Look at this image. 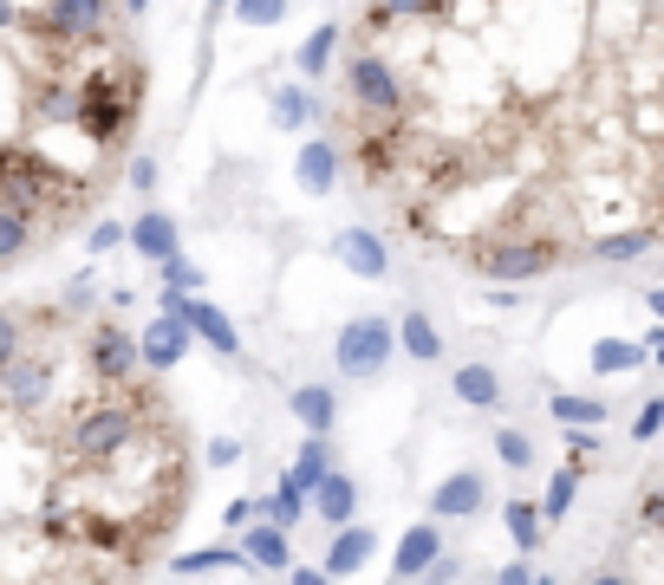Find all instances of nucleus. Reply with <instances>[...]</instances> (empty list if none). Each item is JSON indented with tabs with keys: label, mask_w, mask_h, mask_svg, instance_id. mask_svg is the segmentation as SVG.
I'll use <instances>...</instances> for the list:
<instances>
[{
	"label": "nucleus",
	"mask_w": 664,
	"mask_h": 585,
	"mask_svg": "<svg viewBox=\"0 0 664 585\" xmlns=\"http://www.w3.org/2000/svg\"><path fill=\"white\" fill-rule=\"evenodd\" d=\"M78 131L91 137V144H124V131L138 124V104H144V73L124 59V66H98V73L78 85Z\"/></svg>",
	"instance_id": "1"
},
{
	"label": "nucleus",
	"mask_w": 664,
	"mask_h": 585,
	"mask_svg": "<svg viewBox=\"0 0 664 585\" xmlns=\"http://www.w3.org/2000/svg\"><path fill=\"white\" fill-rule=\"evenodd\" d=\"M144 404H156L150 390H124V397H98V404H78L73 423V462L85 468H105L111 455H124L138 423H144Z\"/></svg>",
	"instance_id": "2"
},
{
	"label": "nucleus",
	"mask_w": 664,
	"mask_h": 585,
	"mask_svg": "<svg viewBox=\"0 0 664 585\" xmlns=\"http://www.w3.org/2000/svg\"><path fill=\"white\" fill-rule=\"evenodd\" d=\"M391 352H404V339H398L391 319H352V325L339 332V345H333L339 377H352V384H371L378 371L391 365Z\"/></svg>",
	"instance_id": "3"
},
{
	"label": "nucleus",
	"mask_w": 664,
	"mask_h": 585,
	"mask_svg": "<svg viewBox=\"0 0 664 585\" xmlns=\"http://www.w3.org/2000/svg\"><path fill=\"white\" fill-rule=\"evenodd\" d=\"M346 91H352V104H359L366 118H398V111L411 104V85L398 78V66H391L384 53H366V46H359V59L346 66Z\"/></svg>",
	"instance_id": "4"
},
{
	"label": "nucleus",
	"mask_w": 664,
	"mask_h": 585,
	"mask_svg": "<svg viewBox=\"0 0 664 585\" xmlns=\"http://www.w3.org/2000/svg\"><path fill=\"white\" fill-rule=\"evenodd\" d=\"M26 26H40L46 40H66V46H98V40H111V0H40V13Z\"/></svg>",
	"instance_id": "5"
},
{
	"label": "nucleus",
	"mask_w": 664,
	"mask_h": 585,
	"mask_svg": "<svg viewBox=\"0 0 664 585\" xmlns=\"http://www.w3.org/2000/svg\"><path fill=\"white\" fill-rule=\"evenodd\" d=\"M554 261H560V247L547 241V234H521V241H496V247H482L476 254V274H489V280H541V274H554Z\"/></svg>",
	"instance_id": "6"
},
{
	"label": "nucleus",
	"mask_w": 664,
	"mask_h": 585,
	"mask_svg": "<svg viewBox=\"0 0 664 585\" xmlns=\"http://www.w3.org/2000/svg\"><path fill=\"white\" fill-rule=\"evenodd\" d=\"M85 352H91V371H98L105 384H131L138 365H144V339H131L124 325H98Z\"/></svg>",
	"instance_id": "7"
},
{
	"label": "nucleus",
	"mask_w": 664,
	"mask_h": 585,
	"mask_svg": "<svg viewBox=\"0 0 664 585\" xmlns=\"http://www.w3.org/2000/svg\"><path fill=\"white\" fill-rule=\"evenodd\" d=\"M46 397H53V358L46 352H20L7 365V404L13 410H40Z\"/></svg>",
	"instance_id": "8"
},
{
	"label": "nucleus",
	"mask_w": 664,
	"mask_h": 585,
	"mask_svg": "<svg viewBox=\"0 0 664 585\" xmlns=\"http://www.w3.org/2000/svg\"><path fill=\"white\" fill-rule=\"evenodd\" d=\"M189 339H196V325L189 319H176V312H156V325L144 332V371H176L183 365V352H189Z\"/></svg>",
	"instance_id": "9"
},
{
	"label": "nucleus",
	"mask_w": 664,
	"mask_h": 585,
	"mask_svg": "<svg viewBox=\"0 0 664 585\" xmlns=\"http://www.w3.org/2000/svg\"><path fill=\"white\" fill-rule=\"evenodd\" d=\"M482 501H489V482H482L476 468H456V475H443V482H437L431 514H437V520H469Z\"/></svg>",
	"instance_id": "10"
},
{
	"label": "nucleus",
	"mask_w": 664,
	"mask_h": 585,
	"mask_svg": "<svg viewBox=\"0 0 664 585\" xmlns=\"http://www.w3.org/2000/svg\"><path fill=\"white\" fill-rule=\"evenodd\" d=\"M333 254L352 267V274H366V280H384L391 274V247L371 234V228H339V241H333Z\"/></svg>",
	"instance_id": "11"
},
{
	"label": "nucleus",
	"mask_w": 664,
	"mask_h": 585,
	"mask_svg": "<svg viewBox=\"0 0 664 585\" xmlns=\"http://www.w3.org/2000/svg\"><path fill=\"white\" fill-rule=\"evenodd\" d=\"M443 560V533H437V520H417L404 540H398V560H391V573L398 580H424L431 566Z\"/></svg>",
	"instance_id": "12"
},
{
	"label": "nucleus",
	"mask_w": 664,
	"mask_h": 585,
	"mask_svg": "<svg viewBox=\"0 0 664 585\" xmlns=\"http://www.w3.org/2000/svg\"><path fill=\"white\" fill-rule=\"evenodd\" d=\"M294 176H300V189H306V196H333V183H339V144H326V137L300 144Z\"/></svg>",
	"instance_id": "13"
},
{
	"label": "nucleus",
	"mask_w": 664,
	"mask_h": 585,
	"mask_svg": "<svg viewBox=\"0 0 664 585\" xmlns=\"http://www.w3.org/2000/svg\"><path fill=\"white\" fill-rule=\"evenodd\" d=\"M287 410L300 417V430H313V437H333V417H339V397H333V384H294Z\"/></svg>",
	"instance_id": "14"
},
{
	"label": "nucleus",
	"mask_w": 664,
	"mask_h": 585,
	"mask_svg": "<svg viewBox=\"0 0 664 585\" xmlns=\"http://www.w3.org/2000/svg\"><path fill=\"white\" fill-rule=\"evenodd\" d=\"M189 325H196V339H209V352L221 358H241V332L228 325V312H221L216 299H189V312H183Z\"/></svg>",
	"instance_id": "15"
},
{
	"label": "nucleus",
	"mask_w": 664,
	"mask_h": 585,
	"mask_svg": "<svg viewBox=\"0 0 664 585\" xmlns=\"http://www.w3.org/2000/svg\"><path fill=\"white\" fill-rule=\"evenodd\" d=\"M313 514H319L326 527H352V514H359V482L333 468V475L313 488Z\"/></svg>",
	"instance_id": "16"
},
{
	"label": "nucleus",
	"mask_w": 664,
	"mask_h": 585,
	"mask_svg": "<svg viewBox=\"0 0 664 585\" xmlns=\"http://www.w3.org/2000/svg\"><path fill=\"white\" fill-rule=\"evenodd\" d=\"M371 553H378V533L371 527H339V540L326 547V573L333 580H346V573H359Z\"/></svg>",
	"instance_id": "17"
},
{
	"label": "nucleus",
	"mask_w": 664,
	"mask_h": 585,
	"mask_svg": "<svg viewBox=\"0 0 664 585\" xmlns=\"http://www.w3.org/2000/svg\"><path fill=\"white\" fill-rule=\"evenodd\" d=\"M241 547H248V560H254V566H268V573H294V566H287V560H294V553H287V527L254 520V527L241 533Z\"/></svg>",
	"instance_id": "18"
},
{
	"label": "nucleus",
	"mask_w": 664,
	"mask_h": 585,
	"mask_svg": "<svg viewBox=\"0 0 664 585\" xmlns=\"http://www.w3.org/2000/svg\"><path fill=\"white\" fill-rule=\"evenodd\" d=\"M449 390L469 404V410H502V377L489 365H462L456 377H449Z\"/></svg>",
	"instance_id": "19"
},
{
	"label": "nucleus",
	"mask_w": 664,
	"mask_h": 585,
	"mask_svg": "<svg viewBox=\"0 0 664 585\" xmlns=\"http://www.w3.org/2000/svg\"><path fill=\"white\" fill-rule=\"evenodd\" d=\"M131 247H138L144 261H156V267H163V261L176 254V221L156 216V209H150V216H138V221H131Z\"/></svg>",
	"instance_id": "20"
},
{
	"label": "nucleus",
	"mask_w": 664,
	"mask_h": 585,
	"mask_svg": "<svg viewBox=\"0 0 664 585\" xmlns=\"http://www.w3.org/2000/svg\"><path fill=\"white\" fill-rule=\"evenodd\" d=\"M398 339H404V352H411L417 365L443 358V332H437V319H431V312H417V306H411V312L398 319Z\"/></svg>",
	"instance_id": "21"
},
{
	"label": "nucleus",
	"mask_w": 664,
	"mask_h": 585,
	"mask_svg": "<svg viewBox=\"0 0 664 585\" xmlns=\"http://www.w3.org/2000/svg\"><path fill=\"white\" fill-rule=\"evenodd\" d=\"M313 118H319V98H313L306 85H281V91H274V124H281V131H306Z\"/></svg>",
	"instance_id": "22"
},
{
	"label": "nucleus",
	"mask_w": 664,
	"mask_h": 585,
	"mask_svg": "<svg viewBox=\"0 0 664 585\" xmlns=\"http://www.w3.org/2000/svg\"><path fill=\"white\" fill-rule=\"evenodd\" d=\"M502 527H509V540H515L521 553H534L541 547V527H547V508L541 501H509L502 508Z\"/></svg>",
	"instance_id": "23"
},
{
	"label": "nucleus",
	"mask_w": 664,
	"mask_h": 585,
	"mask_svg": "<svg viewBox=\"0 0 664 585\" xmlns=\"http://www.w3.org/2000/svg\"><path fill=\"white\" fill-rule=\"evenodd\" d=\"M652 247H658L652 228H619V234H599V241H592L599 261H639V254H652Z\"/></svg>",
	"instance_id": "24"
},
{
	"label": "nucleus",
	"mask_w": 664,
	"mask_h": 585,
	"mask_svg": "<svg viewBox=\"0 0 664 585\" xmlns=\"http://www.w3.org/2000/svg\"><path fill=\"white\" fill-rule=\"evenodd\" d=\"M216 566H254L248 560V547H196V553H183V560H170V573H216Z\"/></svg>",
	"instance_id": "25"
},
{
	"label": "nucleus",
	"mask_w": 664,
	"mask_h": 585,
	"mask_svg": "<svg viewBox=\"0 0 664 585\" xmlns=\"http://www.w3.org/2000/svg\"><path fill=\"white\" fill-rule=\"evenodd\" d=\"M645 365V345H632V339H599L592 345V371L599 377H619V371H639Z\"/></svg>",
	"instance_id": "26"
},
{
	"label": "nucleus",
	"mask_w": 664,
	"mask_h": 585,
	"mask_svg": "<svg viewBox=\"0 0 664 585\" xmlns=\"http://www.w3.org/2000/svg\"><path fill=\"white\" fill-rule=\"evenodd\" d=\"M294 475L306 488H319V482L333 475V437H313V430H306V442H300V455H294Z\"/></svg>",
	"instance_id": "27"
},
{
	"label": "nucleus",
	"mask_w": 664,
	"mask_h": 585,
	"mask_svg": "<svg viewBox=\"0 0 664 585\" xmlns=\"http://www.w3.org/2000/svg\"><path fill=\"white\" fill-rule=\"evenodd\" d=\"M333 53H339V26H313V40H300L294 66H300L306 78H319L326 66H333Z\"/></svg>",
	"instance_id": "28"
},
{
	"label": "nucleus",
	"mask_w": 664,
	"mask_h": 585,
	"mask_svg": "<svg viewBox=\"0 0 664 585\" xmlns=\"http://www.w3.org/2000/svg\"><path fill=\"white\" fill-rule=\"evenodd\" d=\"M547 417H554L560 430H574V423H592V430H599V423H606V404H599V397H574V390H560V397L547 404Z\"/></svg>",
	"instance_id": "29"
},
{
	"label": "nucleus",
	"mask_w": 664,
	"mask_h": 585,
	"mask_svg": "<svg viewBox=\"0 0 664 585\" xmlns=\"http://www.w3.org/2000/svg\"><path fill=\"white\" fill-rule=\"evenodd\" d=\"M580 475H587V468H574V462H567V468H560V475L547 482V495H541V508H547V520H567V514H574V495H580Z\"/></svg>",
	"instance_id": "30"
},
{
	"label": "nucleus",
	"mask_w": 664,
	"mask_h": 585,
	"mask_svg": "<svg viewBox=\"0 0 664 585\" xmlns=\"http://www.w3.org/2000/svg\"><path fill=\"white\" fill-rule=\"evenodd\" d=\"M26 234H33V216L13 209V202H0V261H20L26 254Z\"/></svg>",
	"instance_id": "31"
},
{
	"label": "nucleus",
	"mask_w": 664,
	"mask_h": 585,
	"mask_svg": "<svg viewBox=\"0 0 664 585\" xmlns=\"http://www.w3.org/2000/svg\"><path fill=\"white\" fill-rule=\"evenodd\" d=\"M235 20L241 26H274V20H287V0H235Z\"/></svg>",
	"instance_id": "32"
},
{
	"label": "nucleus",
	"mask_w": 664,
	"mask_h": 585,
	"mask_svg": "<svg viewBox=\"0 0 664 585\" xmlns=\"http://www.w3.org/2000/svg\"><path fill=\"white\" fill-rule=\"evenodd\" d=\"M496 455H502L509 468H527V462H534V442H527V430H496Z\"/></svg>",
	"instance_id": "33"
},
{
	"label": "nucleus",
	"mask_w": 664,
	"mask_h": 585,
	"mask_svg": "<svg viewBox=\"0 0 664 585\" xmlns=\"http://www.w3.org/2000/svg\"><path fill=\"white\" fill-rule=\"evenodd\" d=\"M592 455H599V437H592V423H574V430H567V462H574V468H587Z\"/></svg>",
	"instance_id": "34"
},
{
	"label": "nucleus",
	"mask_w": 664,
	"mask_h": 585,
	"mask_svg": "<svg viewBox=\"0 0 664 585\" xmlns=\"http://www.w3.org/2000/svg\"><path fill=\"white\" fill-rule=\"evenodd\" d=\"M163 287H203V267H196V261H183V254H170V261H163Z\"/></svg>",
	"instance_id": "35"
},
{
	"label": "nucleus",
	"mask_w": 664,
	"mask_h": 585,
	"mask_svg": "<svg viewBox=\"0 0 664 585\" xmlns=\"http://www.w3.org/2000/svg\"><path fill=\"white\" fill-rule=\"evenodd\" d=\"M658 430H664V397H645V404H639V417H632V437L652 442Z\"/></svg>",
	"instance_id": "36"
},
{
	"label": "nucleus",
	"mask_w": 664,
	"mask_h": 585,
	"mask_svg": "<svg viewBox=\"0 0 664 585\" xmlns=\"http://www.w3.org/2000/svg\"><path fill=\"white\" fill-rule=\"evenodd\" d=\"M221 520H228L235 533H248L254 520H268V501H228V508H221Z\"/></svg>",
	"instance_id": "37"
},
{
	"label": "nucleus",
	"mask_w": 664,
	"mask_h": 585,
	"mask_svg": "<svg viewBox=\"0 0 664 585\" xmlns=\"http://www.w3.org/2000/svg\"><path fill=\"white\" fill-rule=\"evenodd\" d=\"M398 20H431V13H443V7H456V0H384Z\"/></svg>",
	"instance_id": "38"
},
{
	"label": "nucleus",
	"mask_w": 664,
	"mask_h": 585,
	"mask_svg": "<svg viewBox=\"0 0 664 585\" xmlns=\"http://www.w3.org/2000/svg\"><path fill=\"white\" fill-rule=\"evenodd\" d=\"M118 241H131V228H118V221H98V228H91V241H85V247H91V254H111V247H118Z\"/></svg>",
	"instance_id": "39"
},
{
	"label": "nucleus",
	"mask_w": 664,
	"mask_h": 585,
	"mask_svg": "<svg viewBox=\"0 0 664 585\" xmlns=\"http://www.w3.org/2000/svg\"><path fill=\"white\" fill-rule=\"evenodd\" d=\"M235 462H241V442H235V437L209 442V468H235Z\"/></svg>",
	"instance_id": "40"
},
{
	"label": "nucleus",
	"mask_w": 664,
	"mask_h": 585,
	"mask_svg": "<svg viewBox=\"0 0 664 585\" xmlns=\"http://www.w3.org/2000/svg\"><path fill=\"white\" fill-rule=\"evenodd\" d=\"M456 573H462V560H456V553L443 547V560L431 566V573H424V585H456Z\"/></svg>",
	"instance_id": "41"
},
{
	"label": "nucleus",
	"mask_w": 664,
	"mask_h": 585,
	"mask_svg": "<svg viewBox=\"0 0 664 585\" xmlns=\"http://www.w3.org/2000/svg\"><path fill=\"white\" fill-rule=\"evenodd\" d=\"M131 189H156V156H138L131 163Z\"/></svg>",
	"instance_id": "42"
},
{
	"label": "nucleus",
	"mask_w": 664,
	"mask_h": 585,
	"mask_svg": "<svg viewBox=\"0 0 664 585\" xmlns=\"http://www.w3.org/2000/svg\"><path fill=\"white\" fill-rule=\"evenodd\" d=\"M639 520H645V527H664V488H652V495H645V508H639Z\"/></svg>",
	"instance_id": "43"
},
{
	"label": "nucleus",
	"mask_w": 664,
	"mask_h": 585,
	"mask_svg": "<svg viewBox=\"0 0 664 585\" xmlns=\"http://www.w3.org/2000/svg\"><path fill=\"white\" fill-rule=\"evenodd\" d=\"M496 585H534V573H527V560H509V566L496 573Z\"/></svg>",
	"instance_id": "44"
},
{
	"label": "nucleus",
	"mask_w": 664,
	"mask_h": 585,
	"mask_svg": "<svg viewBox=\"0 0 664 585\" xmlns=\"http://www.w3.org/2000/svg\"><path fill=\"white\" fill-rule=\"evenodd\" d=\"M287 580H294V585H333V573H313V566H294Z\"/></svg>",
	"instance_id": "45"
},
{
	"label": "nucleus",
	"mask_w": 664,
	"mask_h": 585,
	"mask_svg": "<svg viewBox=\"0 0 664 585\" xmlns=\"http://www.w3.org/2000/svg\"><path fill=\"white\" fill-rule=\"evenodd\" d=\"M645 306H652V319L664 325V287H652V292H645Z\"/></svg>",
	"instance_id": "46"
},
{
	"label": "nucleus",
	"mask_w": 664,
	"mask_h": 585,
	"mask_svg": "<svg viewBox=\"0 0 664 585\" xmlns=\"http://www.w3.org/2000/svg\"><path fill=\"white\" fill-rule=\"evenodd\" d=\"M587 585H632L625 573H587Z\"/></svg>",
	"instance_id": "47"
},
{
	"label": "nucleus",
	"mask_w": 664,
	"mask_h": 585,
	"mask_svg": "<svg viewBox=\"0 0 664 585\" xmlns=\"http://www.w3.org/2000/svg\"><path fill=\"white\" fill-rule=\"evenodd\" d=\"M652 358L664 365V325H652Z\"/></svg>",
	"instance_id": "48"
},
{
	"label": "nucleus",
	"mask_w": 664,
	"mask_h": 585,
	"mask_svg": "<svg viewBox=\"0 0 664 585\" xmlns=\"http://www.w3.org/2000/svg\"><path fill=\"white\" fill-rule=\"evenodd\" d=\"M118 7H124V13H144V0H118Z\"/></svg>",
	"instance_id": "49"
},
{
	"label": "nucleus",
	"mask_w": 664,
	"mask_h": 585,
	"mask_svg": "<svg viewBox=\"0 0 664 585\" xmlns=\"http://www.w3.org/2000/svg\"><path fill=\"white\" fill-rule=\"evenodd\" d=\"M216 7H235V0H209V13H216Z\"/></svg>",
	"instance_id": "50"
},
{
	"label": "nucleus",
	"mask_w": 664,
	"mask_h": 585,
	"mask_svg": "<svg viewBox=\"0 0 664 585\" xmlns=\"http://www.w3.org/2000/svg\"><path fill=\"white\" fill-rule=\"evenodd\" d=\"M534 585H554V580H534Z\"/></svg>",
	"instance_id": "51"
},
{
	"label": "nucleus",
	"mask_w": 664,
	"mask_h": 585,
	"mask_svg": "<svg viewBox=\"0 0 664 585\" xmlns=\"http://www.w3.org/2000/svg\"><path fill=\"white\" fill-rule=\"evenodd\" d=\"M658 209H664V196H658Z\"/></svg>",
	"instance_id": "52"
},
{
	"label": "nucleus",
	"mask_w": 664,
	"mask_h": 585,
	"mask_svg": "<svg viewBox=\"0 0 664 585\" xmlns=\"http://www.w3.org/2000/svg\"><path fill=\"white\" fill-rule=\"evenodd\" d=\"M398 585H404V580H398Z\"/></svg>",
	"instance_id": "53"
}]
</instances>
